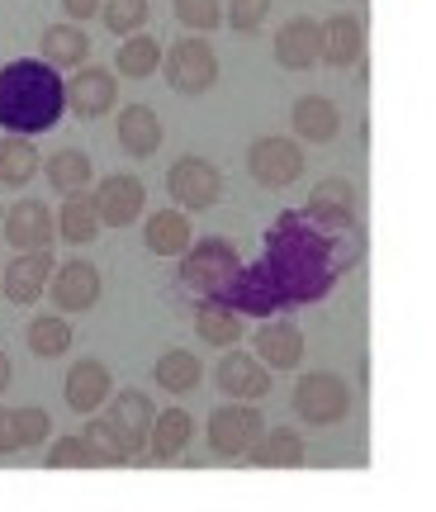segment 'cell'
<instances>
[{
  "label": "cell",
  "instance_id": "cell-26",
  "mask_svg": "<svg viewBox=\"0 0 436 512\" xmlns=\"http://www.w3.org/2000/svg\"><path fill=\"white\" fill-rule=\"evenodd\" d=\"M100 228H105V219L95 209V195H86V190L67 195V204L57 209V238L72 242V247H91L100 238Z\"/></svg>",
  "mask_w": 436,
  "mask_h": 512
},
{
  "label": "cell",
  "instance_id": "cell-39",
  "mask_svg": "<svg viewBox=\"0 0 436 512\" xmlns=\"http://www.w3.org/2000/svg\"><path fill=\"white\" fill-rule=\"evenodd\" d=\"M266 15H271V0H228L223 24H233L237 34H256L266 24Z\"/></svg>",
  "mask_w": 436,
  "mask_h": 512
},
{
  "label": "cell",
  "instance_id": "cell-5",
  "mask_svg": "<svg viewBox=\"0 0 436 512\" xmlns=\"http://www.w3.org/2000/svg\"><path fill=\"white\" fill-rule=\"evenodd\" d=\"M166 86L176 95H209L218 81V53L204 34H190L181 43H171V53L162 57Z\"/></svg>",
  "mask_w": 436,
  "mask_h": 512
},
{
  "label": "cell",
  "instance_id": "cell-25",
  "mask_svg": "<svg viewBox=\"0 0 436 512\" xmlns=\"http://www.w3.org/2000/svg\"><path fill=\"white\" fill-rule=\"evenodd\" d=\"M195 332H200V342L204 347H218V351H228L242 342V313L233 309V304H223V299H200L195 304Z\"/></svg>",
  "mask_w": 436,
  "mask_h": 512
},
{
  "label": "cell",
  "instance_id": "cell-44",
  "mask_svg": "<svg viewBox=\"0 0 436 512\" xmlns=\"http://www.w3.org/2000/svg\"><path fill=\"white\" fill-rule=\"evenodd\" d=\"M0 275H5V266H0Z\"/></svg>",
  "mask_w": 436,
  "mask_h": 512
},
{
  "label": "cell",
  "instance_id": "cell-14",
  "mask_svg": "<svg viewBox=\"0 0 436 512\" xmlns=\"http://www.w3.org/2000/svg\"><path fill=\"white\" fill-rule=\"evenodd\" d=\"M48 294H53L57 313H86L100 304V294H105V285H100V271H95L91 261H62L53 271V285H48Z\"/></svg>",
  "mask_w": 436,
  "mask_h": 512
},
{
  "label": "cell",
  "instance_id": "cell-21",
  "mask_svg": "<svg viewBox=\"0 0 436 512\" xmlns=\"http://www.w3.org/2000/svg\"><path fill=\"white\" fill-rule=\"evenodd\" d=\"M190 441H195V418H190L185 408H166V413H157V422H152L147 460L171 465V460H181L185 451H190Z\"/></svg>",
  "mask_w": 436,
  "mask_h": 512
},
{
  "label": "cell",
  "instance_id": "cell-23",
  "mask_svg": "<svg viewBox=\"0 0 436 512\" xmlns=\"http://www.w3.org/2000/svg\"><path fill=\"white\" fill-rule=\"evenodd\" d=\"M114 138H119V147H124L133 162H143V157H152L162 147V119H157L152 105H128V110H119Z\"/></svg>",
  "mask_w": 436,
  "mask_h": 512
},
{
  "label": "cell",
  "instance_id": "cell-42",
  "mask_svg": "<svg viewBox=\"0 0 436 512\" xmlns=\"http://www.w3.org/2000/svg\"><path fill=\"white\" fill-rule=\"evenodd\" d=\"M10 380H15V366H10V356H5V351H0V394H5V389H10Z\"/></svg>",
  "mask_w": 436,
  "mask_h": 512
},
{
  "label": "cell",
  "instance_id": "cell-35",
  "mask_svg": "<svg viewBox=\"0 0 436 512\" xmlns=\"http://www.w3.org/2000/svg\"><path fill=\"white\" fill-rule=\"evenodd\" d=\"M100 19H105L109 34L128 38L152 19V0H105V5H100Z\"/></svg>",
  "mask_w": 436,
  "mask_h": 512
},
{
  "label": "cell",
  "instance_id": "cell-31",
  "mask_svg": "<svg viewBox=\"0 0 436 512\" xmlns=\"http://www.w3.org/2000/svg\"><path fill=\"white\" fill-rule=\"evenodd\" d=\"M323 29H327L323 62H332V67H356L365 57V24L356 15H332Z\"/></svg>",
  "mask_w": 436,
  "mask_h": 512
},
{
  "label": "cell",
  "instance_id": "cell-3",
  "mask_svg": "<svg viewBox=\"0 0 436 512\" xmlns=\"http://www.w3.org/2000/svg\"><path fill=\"white\" fill-rule=\"evenodd\" d=\"M242 271V252L233 238H200L181 252V285L200 299H218Z\"/></svg>",
  "mask_w": 436,
  "mask_h": 512
},
{
  "label": "cell",
  "instance_id": "cell-17",
  "mask_svg": "<svg viewBox=\"0 0 436 512\" xmlns=\"http://www.w3.org/2000/svg\"><path fill=\"white\" fill-rule=\"evenodd\" d=\"M0 228H5V242H10L15 252H38V247H48V242H53L57 219H53V209H48L43 200H19L15 209H5Z\"/></svg>",
  "mask_w": 436,
  "mask_h": 512
},
{
  "label": "cell",
  "instance_id": "cell-20",
  "mask_svg": "<svg viewBox=\"0 0 436 512\" xmlns=\"http://www.w3.org/2000/svg\"><path fill=\"white\" fill-rule=\"evenodd\" d=\"M195 242V228H190V209H157V214H147L143 223V247L152 256H181L185 247Z\"/></svg>",
  "mask_w": 436,
  "mask_h": 512
},
{
  "label": "cell",
  "instance_id": "cell-38",
  "mask_svg": "<svg viewBox=\"0 0 436 512\" xmlns=\"http://www.w3.org/2000/svg\"><path fill=\"white\" fill-rule=\"evenodd\" d=\"M15 422H19V446H24V451H34V446H43V441L53 437V418H48V408H38V403L15 408Z\"/></svg>",
  "mask_w": 436,
  "mask_h": 512
},
{
  "label": "cell",
  "instance_id": "cell-6",
  "mask_svg": "<svg viewBox=\"0 0 436 512\" xmlns=\"http://www.w3.org/2000/svg\"><path fill=\"white\" fill-rule=\"evenodd\" d=\"M166 195H171V204H181V209H190V214L214 209L218 195H223V171H218L209 157L185 152V157H176L171 171H166Z\"/></svg>",
  "mask_w": 436,
  "mask_h": 512
},
{
  "label": "cell",
  "instance_id": "cell-18",
  "mask_svg": "<svg viewBox=\"0 0 436 512\" xmlns=\"http://www.w3.org/2000/svg\"><path fill=\"white\" fill-rule=\"evenodd\" d=\"M105 418L128 437V446L138 451V460L147 456V437H152V422H157V403L147 399L143 389H124V394H109Z\"/></svg>",
  "mask_w": 436,
  "mask_h": 512
},
{
  "label": "cell",
  "instance_id": "cell-27",
  "mask_svg": "<svg viewBox=\"0 0 436 512\" xmlns=\"http://www.w3.org/2000/svg\"><path fill=\"white\" fill-rule=\"evenodd\" d=\"M304 456H309V451H304V437H299L294 427H266L247 460L261 465V470H299Z\"/></svg>",
  "mask_w": 436,
  "mask_h": 512
},
{
  "label": "cell",
  "instance_id": "cell-10",
  "mask_svg": "<svg viewBox=\"0 0 436 512\" xmlns=\"http://www.w3.org/2000/svg\"><path fill=\"white\" fill-rule=\"evenodd\" d=\"M95 209H100L105 228H133L147 209L143 176H133V171H114V176H105V181L95 185Z\"/></svg>",
  "mask_w": 436,
  "mask_h": 512
},
{
  "label": "cell",
  "instance_id": "cell-8",
  "mask_svg": "<svg viewBox=\"0 0 436 512\" xmlns=\"http://www.w3.org/2000/svg\"><path fill=\"white\" fill-rule=\"evenodd\" d=\"M247 171L261 190H285L304 176V147L294 138H280V133H266L247 147Z\"/></svg>",
  "mask_w": 436,
  "mask_h": 512
},
{
  "label": "cell",
  "instance_id": "cell-24",
  "mask_svg": "<svg viewBox=\"0 0 436 512\" xmlns=\"http://www.w3.org/2000/svg\"><path fill=\"white\" fill-rule=\"evenodd\" d=\"M38 57L53 62L57 72H76V67H86V57H91V38H86V29H81L76 19L53 24V29H43V38H38Z\"/></svg>",
  "mask_w": 436,
  "mask_h": 512
},
{
  "label": "cell",
  "instance_id": "cell-15",
  "mask_svg": "<svg viewBox=\"0 0 436 512\" xmlns=\"http://www.w3.org/2000/svg\"><path fill=\"white\" fill-rule=\"evenodd\" d=\"M252 351L271 370H299V366H304V328H299V323H290L285 313H271V318L256 328Z\"/></svg>",
  "mask_w": 436,
  "mask_h": 512
},
{
  "label": "cell",
  "instance_id": "cell-11",
  "mask_svg": "<svg viewBox=\"0 0 436 512\" xmlns=\"http://www.w3.org/2000/svg\"><path fill=\"white\" fill-rule=\"evenodd\" d=\"M323 53H327V29L318 19L294 15L280 24V34H275V62L285 72H309V67L323 62Z\"/></svg>",
  "mask_w": 436,
  "mask_h": 512
},
{
  "label": "cell",
  "instance_id": "cell-34",
  "mask_svg": "<svg viewBox=\"0 0 436 512\" xmlns=\"http://www.w3.org/2000/svg\"><path fill=\"white\" fill-rule=\"evenodd\" d=\"M152 380H157V389H166V394H190V389H200L204 380V366L195 361V351H166L162 361L152 366Z\"/></svg>",
  "mask_w": 436,
  "mask_h": 512
},
{
  "label": "cell",
  "instance_id": "cell-7",
  "mask_svg": "<svg viewBox=\"0 0 436 512\" xmlns=\"http://www.w3.org/2000/svg\"><path fill=\"white\" fill-rule=\"evenodd\" d=\"M294 413L313 427H332V422L346 418V408H351V389H346L342 375H332V370H313L304 380L294 384Z\"/></svg>",
  "mask_w": 436,
  "mask_h": 512
},
{
  "label": "cell",
  "instance_id": "cell-33",
  "mask_svg": "<svg viewBox=\"0 0 436 512\" xmlns=\"http://www.w3.org/2000/svg\"><path fill=\"white\" fill-rule=\"evenodd\" d=\"M24 342L34 351L38 361H57V356H67L72 351V323H67V313H38L29 332H24Z\"/></svg>",
  "mask_w": 436,
  "mask_h": 512
},
{
  "label": "cell",
  "instance_id": "cell-37",
  "mask_svg": "<svg viewBox=\"0 0 436 512\" xmlns=\"http://www.w3.org/2000/svg\"><path fill=\"white\" fill-rule=\"evenodd\" d=\"M171 5H176V19L190 34H214L223 24V5L218 0H171Z\"/></svg>",
  "mask_w": 436,
  "mask_h": 512
},
{
  "label": "cell",
  "instance_id": "cell-28",
  "mask_svg": "<svg viewBox=\"0 0 436 512\" xmlns=\"http://www.w3.org/2000/svg\"><path fill=\"white\" fill-rule=\"evenodd\" d=\"M43 171V157H38V147L29 133H5L0 138V185H10V190H19V185H29Z\"/></svg>",
  "mask_w": 436,
  "mask_h": 512
},
{
  "label": "cell",
  "instance_id": "cell-36",
  "mask_svg": "<svg viewBox=\"0 0 436 512\" xmlns=\"http://www.w3.org/2000/svg\"><path fill=\"white\" fill-rule=\"evenodd\" d=\"M43 460H48V470H86V465H95V451L86 432H72V437H57Z\"/></svg>",
  "mask_w": 436,
  "mask_h": 512
},
{
  "label": "cell",
  "instance_id": "cell-30",
  "mask_svg": "<svg viewBox=\"0 0 436 512\" xmlns=\"http://www.w3.org/2000/svg\"><path fill=\"white\" fill-rule=\"evenodd\" d=\"M162 43L152 34H128L124 43H119V53H114V72L128 76V81H147L152 72H162Z\"/></svg>",
  "mask_w": 436,
  "mask_h": 512
},
{
  "label": "cell",
  "instance_id": "cell-12",
  "mask_svg": "<svg viewBox=\"0 0 436 512\" xmlns=\"http://www.w3.org/2000/svg\"><path fill=\"white\" fill-rule=\"evenodd\" d=\"M53 252L48 247H38V252H15V261L5 266V275H0V290H5V299L15 304V309H29V304H38L43 294H48V285H53Z\"/></svg>",
  "mask_w": 436,
  "mask_h": 512
},
{
  "label": "cell",
  "instance_id": "cell-2",
  "mask_svg": "<svg viewBox=\"0 0 436 512\" xmlns=\"http://www.w3.org/2000/svg\"><path fill=\"white\" fill-rule=\"evenodd\" d=\"M67 114V81L53 62L24 57L0 67V128L5 133H48Z\"/></svg>",
  "mask_w": 436,
  "mask_h": 512
},
{
  "label": "cell",
  "instance_id": "cell-1",
  "mask_svg": "<svg viewBox=\"0 0 436 512\" xmlns=\"http://www.w3.org/2000/svg\"><path fill=\"white\" fill-rule=\"evenodd\" d=\"M361 233H327L323 223H313L309 214H280L266 228V256L261 271L271 275L275 294L285 309H304L332 294V285L342 280L356 261H361Z\"/></svg>",
  "mask_w": 436,
  "mask_h": 512
},
{
  "label": "cell",
  "instance_id": "cell-9",
  "mask_svg": "<svg viewBox=\"0 0 436 512\" xmlns=\"http://www.w3.org/2000/svg\"><path fill=\"white\" fill-rule=\"evenodd\" d=\"M271 375H275V370L266 366L256 351L247 356V351H237V347L223 351V361L214 366L218 394H223V399H237V403L266 399V394H271Z\"/></svg>",
  "mask_w": 436,
  "mask_h": 512
},
{
  "label": "cell",
  "instance_id": "cell-19",
  "mask_svg": "<svg viewBox=\"0 0 436 512\" xmlns=\"http://www.w3.org/2000/svg\"><path fill=\"white\" fill-rule=\"evenodd\" d=\"M304 214H309L313 223H323L327 233H351V228H356V190H351V181L327 176L323 185H313Z\"/></svg>",
  "mask_w": 436,
  "mask_h": 512
},
{
  "label": "cell",
  "instance_id": "cell-13",
  "mask_svg": "<svg viewBox=\"0 0 436 512\" xmlns=\"http://www.w3.org/2000/svg\"><path fill=\"white\" fill-rule=\"evenodd\" d=\"M119 105V76L105 67H76L67 81V110L76 119H105Z\"/></svg>",
  "mask_w": 436,
  "mask_h": 512
},
{
  "label": "cell",
  "instance_id": "cell-40",
  "mask_svg": "<svg viewBox=\"0 0 436 512\" xmlns=\"http://www.w3.org/2000/svg\"><path fill=\"white\" fill-rule=\"evenodd\" d=\"M15 451H24V446H19L15 408H5V403H0V456H15Z\"/></svg>",
  "mask_w": 436,
  "mask_h": 512
},
{
  "label": "cell",
  "instance_id": "cell-4",
  "mask_svg": "<svg viewBox=\"0 0 436 512\" xmlns=\"http://www.w3.org/2000/svg\"><path fill=\"white\" fill-rule=\"evenodd\" d=\"M266 432V418H261V408L256 403H218L209 422H204V437H209V451L218 460H247L252 456V446L261 441Z\"/></svg>",
  "mask_w": 436,
  "mask_h": 512
},
{
  "label": "cell",
  "instance_id": "cell-22",
  "mask_svg": "<svg viewBox=\"0 0 436 512\" xmlns=\"http://www.w3.org/2000/svg\"><path fill=\"white\" fill-rule=\"evenodd\" d=\"M290 128L304 138V143H332L342 133V110L327 100V95H299L290 110Z\"/></svg>",
  "mask_w": 436,
  "mask_h": 512
},
{
  "label": "cell",
  "instance_id": "cell-41",
  "mask_svg": "<svg viewBox=\"0 0 436 512\" xmlns=\"http://www.w3.org/2000/svg\"><path fill=\"white\" fill-rule=\"evenodd\" d=\"M100 5H105V0H62L67 19H76V24H81V19H95L100 15Z\"/></svg>",
  "mask_w": 436,
  "mask_h": 512
},
{
  "label": "cell",
  "instance_id": "cell-16",
  "mask_svg": "<svg viewBox=\"0 0 436 512\" xmlns=\"http://www.w3.org/2000/svg\"><path fill=\"white\" fill-rule=\"evenodd\" d=\"M109 394H114V380H109V366H105V361H95V356H86V361H72V370H67V384H62V399H67V408H72V413L91 418V413H100V408L109 403Z\"/></svg>",
  "mask_w": 436,
  "mask_h": 512
},
{
  "label": "cell",
  "instance_id": "cell-43",
  "mask_svg": "<svg viewBox=\"0 0 436 512\" xmlns=\"http://www.w3.org/2000/svg\"><path fill=\"white\" fill-rule=\"evenodd\" d=\"M0 219H5V204H0Z\"/></svg>",
  "mask_w": 436,
  "mask_h": 512
},
{
  "label": "cell",
  "instance_id": "cell-29",
  "mask_svg": "<svg viewBox=\"0 0 436 512\" xmlns=\"http://www.w3.org/2000/svg\"><path fill=\"white\" fill-rule=\"evenodd\" d=\"M43 176H48L57 195H76V190H86L95 181V162L81 147H57L53 157L43 162Z\"/></svg>",
  "mask_w": 436,
  "mask_h": 512
},
{
  "label": "cell",
  "instance_id": "cell-32",
  "mask_svg": "<svg viewBox=\"0 0 436 512\" xmlns=\"http://www.w3.org/2000/svg\"><path fill=\"white\" fill-rule=\"evenodd\" d=\"M81 432H86V441H91L95 465H133V460H138V451L128 446V437L105 418V408H100V413H91Z\"/></svg>",
  "mask_w": 436,
  "mask_h": 512
}]
</instances>
